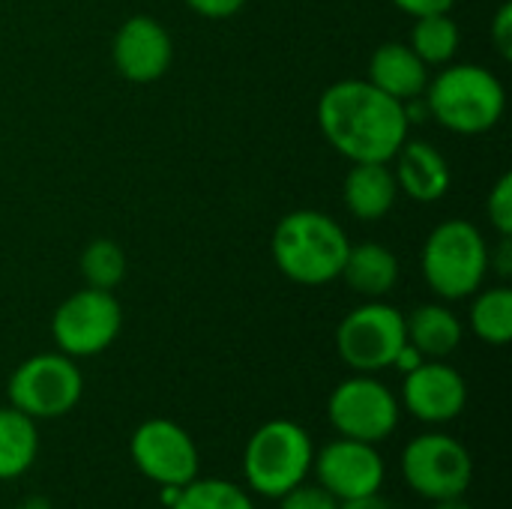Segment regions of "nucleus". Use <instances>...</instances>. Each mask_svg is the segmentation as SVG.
I'll use <instances>...</instances> for the list:
<instances>
[{"label":"nucleus","instance_id":"obj_27","mask_svg":"<svg viewBox=\"0 0 512 509\" xmlns=\"http://www.w3.org/2000/svg\"><path fill=\"white\" fill-rule=\"evenodd\" d=\"M249 0H186V6L204 18H231L237 15Z\"/></svg>","mask_w":512,"mask_h":509},{"label":"nucleus","instance_id":"obj_10","mask_svg":"<svg viewBox=\"0 0 512 509\" xmlns=\"http://www.w3.org/2000/svg\"><path fill=\"white\" fill-rule=\"evenodd\" d=\"M327 417L339 438L381 444L399 429L402 405L384 381L357 372L333 387L327 399Z\"/></svg>","mask_w":512,"mask_h":509},{"label":"nucleus","instance_id":"obj_3","mask_svg":"<svg viewBox=\"0 0 512 509\" xmlns=\"http://www.w3.org/2000/svg\"><path fill=\"white\" fill-rule=\"evenodd\" d=\"M426 108L456 135H483L498 126L507 108L504 84L480 63H456L426 84Z\"/></svg>","mask_w":512,"mask_h":509},{"label":"nucleus","instance_id":"obj_16","mask_svg":"<svg viewBox=\"0 0 512 509\" xmlns=\"http://www.w3.org/2000/svg\"><path fill=\"white\" fill-rule=\"evenodd\" d=\"M366 81L399 102H411L426 93L429 66L411 51L408 42H384L375 48V54L369 60Z\"/></svg>","mask_w":512,"mask_h":509},{"label":"nucleus","instance_id":"obj_13","mask_svg":"<svg viewBox=\"0 0 512 509\" xmlns=\"http://www.w3.org/2000/svg\"><path fill=\"white\" fill-rule=\"evenodd\" d=\"M399 405L420 423H453L468 405L465 375L444 360H423L414 372L402 375Z\"/></svg>","mask_w":512,"mask_h":509},{"label":"nucleus","instance_id":"obj_17","mask_svg":"<svg viewBox=\"0 0 512 509\" xmlns=\"http://www.w3.org/2000/svg\"><path fill=\"white\" fill-rule=\"evenodd\" d=\"M342 198L354 219L360 222L384 219L399 198V186L390 162H354V168L345 174Z\"/></svg>","mask_w":512,"mask_h":509},{"label":"nucleus","instance_id":"obj_31","mask_svg":"<svg viewBox=\"0 0 512 509\" xmlns=\"http://www.w3.org/2000/svg\"><path fill=\"white\" fill-rule=\"evenodd\" d=\"M489 264H495L498 267V276H510L512 273V240L510 237H501V246H498V255H495V261H489Z\"/></svg>","mask_w":512,"mask_h":509},{"label":"nucleus","instance_id":"obj_33","mask_svg":"<svg viewBox=\"0 0 512 509\" xmlns=\"http://www.w3.org/2000/svg\"><path fill=\"white\" fill-rule=\"evenodd\" d=\"M432 509H474L468 501H465V495L462 498H447V501H435Z\"/></svg>","mask_w":512,"mask_h":509},{"label":"nucleus","instance_id":"obj_21","mask_svg":"<svg viewBox=\"0 0 512 509\" xmlns=\"http://www.w3.org/2000/svg\"><path fill=\"white\" fill-rule=\"evenodd\" d=\"M462 42L459 24L453 21L450 12H435V15H420L414 18L411 27V51L426 63V66H444L456 57Z\"/></svg>","mask_w":512,"mask_h":509},{"label":"nucleus","instance_id":"obj_9","mask_svg":"<svg viewBox=\"0 0 512 509\" xmlns=\"http://www.w3.org/2000/svg\"><path fill=\"white\" fill-rule=\"evenodd\" d=\"M123 327V309L111 291L84 288L69 294L51 315V336L60 354L72 360L108 351Z\"/></svg>","mask_w":512,"mask_h":509},{"label":"nucleus","instance_id":"obj_32","mask_svg":"<svg viewBox=\"0 0 512 509\" xmlns=\"http://www.w3.org/2000/svg\"><path fill=\"white\" fill-rule=\"evenodd\" d=\"M339 509H393L384 498L381 492L378 495H366V498H354V501H342Z\"/></svg>","mask_w":512,"mask_h":509},{"label":"nucleus","instance_id":"obj_20","mask_svg":"<svg viewBox=\"0 0 512 509\" xmlns=\"http://www.w3.org/2000/svg\"><path fill=\"white\" fill-rule=\"evenodd\" d=\"M39 456L36 420L18 408H0V483L24 477Z\"/></svg>","mask_w":512,"mask_h":509},{"label":"nucleus","instance_id":"obj_25","mask_svg":"<svg viewBox=\"0 0 512 509\" xmlns=\"http://www.w3.org/2000/svg\"><path fill=\"white\" fill-rule=\"evenodd\" d=\"M486 213L501 237H512V174H504L495 183V189L489 192V201H486Z\"/></svg>","mask_w":512,"mask_h":509},{"label":"nucleus","instance_id":"obj_28","mask_svg":"<svg viewBox=\"0 0 512 509\" xmlns=\"http://www.w3.org/2000/svg\"><path fill=\"white\" fill-rule=\"evenodd\" d=\"M492 42L495 48L501 51V57H510L512 54V6L504 3L492 21Z\"/></svg>","mask_w":512,"mask_h":509},{"label":"nucleus","instance_id":"obj_26","mask_svg":"<svg viewBox=\"0 0 512 509\" xmlns=\"http://www.w3.org/2000/svg\"><path fill=\"white\" fill-rule=\"evenodd\" d=\"M279 509H339V501L321 483H300L279 498Z\"/></svg>","mask_w":512,"mask_h":509},{"label":"nucleus","instance_id":"obj_30","mask_svg":"<svg viewBox=\"0 0 512 509\" xmlns=\"http://www.w3.org/2000/svg\"><path fill=\"white\" fill-rule=\"evenodd\" d=\"M426 357L411 345V342H405L402 348H399V354H396V360H393V369H399L402 375H408V372H414L420 363H423Z\"/></svg>","mask_w":512,"mask_h":509},{"label":"nucleus","instance_id":"obj_8","mask_svg":"<svg viewBox=\"0 0 512 509\" xmlns=\"http://www.w3.org/2000/svg\"><path fill=\"white\" fill-rule=\"evenodd\" d=\"M405 342V315L381 300H366L336 327V354L360 375L393 369V360Z\"/></svg>","mask_w":512,"mask_h":509},{"label":"nucleus","instance_id":"obj_6","mask_svg":"<svg viewBox=\"0 0 512 509\" xmlns=\"http://www.w3.org/2000/svg\"><path fill=\"white\" fill-rule=\"evenodd\" d=\"M402 477L423 501L462 498L474 483V459L468 447L447 432H423L411 438L399 459Z\"/></svg>","mask_w":512,"mask_h":509},{"label":"nucleus","instance_id":"obj_7","mask_svg":"<svg viewBox=\"0 0 512 509\" xmlns=\"http://www.w3.org/2000/svg\"><path fill=\"white\" fill-rule=\"evenodd\" d=\"M9 405L33 420L66 417L84 393V375L78 363L60 351L33 354L9 375Z\"/></svg>","mask_w":512,"mask_h":509},{"label":"nucleus","instance_id":"obj_1","mask_svg":"<svg viewBox=\"0 0 512 509\" xmlns=\"http://www.w3.org/2000/svg\"><path fill=\"white\" fill-rule=\"evenodd\" d=\"M318 126L330 147L351 162H393L411 120L405 102L381 93L366 78H345L321 93Z\"/></svg>","mask_w":512,"mask_h":509},{"label":"nucleus","instance_id":"obj_24","mask_svg":"<svg viewBox=\"0 0 512 509\" xmlns=\"http://www.w3.org/2000/svg\"><path fill=\"white\" fill-rule=\"evenodd\" d=\"M78 270L87 282V288L114 291L126 276V252L114 240H93L78 258Z\"/></svg>","mask_w":512,"mask_h":509},{"label":"nucleus","instance_id":"obj_4","mask_svg":"<svg viewBox=\"0 0 512 509\" xmlns=\"http://www.w3.org/2000/svg\"><path fill=\"white\" fill-rule=\"evenodd\" d=\"M315 462L312 435L294 420L261 423L243 447V480L252 495L279 501L288 489L309 480Z\"/></svg>","mask_w":512,"mask_h":509},{"label":"nucleus","instance_id":"obj_23","mask_svg":"<svg viewBox=\"0 0 512 509\" xmlns=\"http://www.w3.org/2000/svg\"><path fill=\"white\" fill-rule=\"evenodd\" d=\"M168 509H255L249 489L219 480V477H195L180 489L177 501Z\"/></svg>","mask_w":512,"mask_h":509},{"label":"nucleus","instance_id":"obj_22","mask_svg":"<svg viewBox=\"0 0 512 509\" xmlns=\"http://www.w3.org/2000/svg\"><path fill=\"white\" fill-rule=\"evenodd\" d=\"M471 330L486 345H507L512 339V291L507 285L480 288L471 303Z\"/></svg>","mask_w":512,"mask_h":509},{"label":"nucleus","instance_id":"obj_18","mask_svg":"<svg viewBox=\"0 0 512 509\" xmlns=\"http://www.w3.org/2000/svg\"><path fill=\"white\" fill-rule=\"evenodd\" d=\"M342 279L348 282V288L354 294H360L366 300H381L399 282V258L381 243H372V240L357 243L348 249Z\"/></svg>","mask_w":512,"mask_h":509},{"label":"nucleus","instance_id":"obj_34","mask_svg":"<svg viewBox=\"0 0 512 509\" xmlns=\"http://www.w3.org/2000/svg\"><path fill=\"white\" fill-rule=\"evenodd\" d=\"M18 509H54V507H51V501H48V498H42V495H30L27 501H21V507Z\"/></svg>","mask_w":512,"mask_h":509},{"label":"nucleus","instance_id":"obj_14","mask_svg":"<svg viewBox=\"0 0 512 509\" xmlns=\"http://www.w3.org/2000/svg\"><path fill=\"white\" fill-rule=\"evenodd\" d=\"M111 57L117 72L132 84H153L159 81L174 60V42L162 21L150 15L126 18L111 45Z\"/></svg>","mask_w":512,"mask_h":509},{"label":"nucleus","instance_id":"obj_29","mask_svg":"<svg viewBox=\"0 0 512 509\" xmlns=\"http://www.w3.org/2000/svg\"><path fill=\"white\" fill-rule=\"evenodd\" d=\"M396 9H402L411 18L420 15H435V12H450L456 6V0H393Z\"/></svg>","mask_w":512,"mask_h":509},{"label":"nucleus","instance_id":"obj_2","mask_svg":"<svg viewBox=\"0 0 512 509\" xmlns=\"http://www.w3.org/2000/svg\"><path fill=\"white\" fill-rule=\"evenodd\" d=\"M351 240L345 228L321 210H294L273 228L270 252L282 276L318 288L342 276Z\"/></svg>","mask_w":512,"mask_h":509},{"label":"nucleus","instance_id":"obj_11","mask_svg":"<svg viewBox=\"0 0 512 509\" xmlns=\"http://www.w3.org/2000/svg\"><path fill=\"white\" fill-rule=\"evenodd\" d=\"M132 465L141 471L144 480L156 483L159 489H183L201 471V453L195 438L174 420L153 417L144 420L129 438Z\"/></svg>","mask_w":512,"mask_h":509},{"label":"nucleus","instance_id":"obj_15","mask_svg":"<svg viewBox=\"0 0 512 509\" xmlns=\"http://www.w3.org/2000/svg\"><path fill=\"white\" fill-rule=\"evenodd\" d=\"M393 159H396V168H393L396 186L408 198L420 204H432L450 192L453 171L435 144L423 138H405V144L396 150Z\"/></svg>","mask_w":512,"mask_h":509},{"label":"nucleus","instance_id":"obj_19","mask_svg":"<svg viewBox=\"0 0 512 509\" xmlns=\"http://www.w3.org/2000/svg\"><path fill=\"white\" fill-rule=\"evenodd\" d=\"M462 321L441 303H423L405 315V336L426 360H447L462 345Z\"/></svg>","mask_w":512,"mask_h":509},{"label":"nucleus","instance_id":"obj_12","mask_svg":"<svg viewBox=\"0 0 512 509\" xmlns=\"http://www.w3.org/2000/svg\"><path fill=\"white\" fill-rule=\"evenodd\" d=\"M315 483H321L339 504L378 495L387 480L384 456L375 444L354 441V438H336L315 453L312 462Z\"/></svg>","mask_w":512,"mask_h":509},{"label":"nucleus","instance_id":"obj_5","mask_svg":"<svg viewBox=\"0 0 512 509\" xmlns=\"http://www.w3.org/2000/svg\"><path fill=\"white\" fill-rule=\"evenodd\" d=\"M489 246L474 222L447 219L423 243V279L441 300L474 297L489 273Z\"/></svg>","mask_w":512,"mask_h":509}]
</instances>
